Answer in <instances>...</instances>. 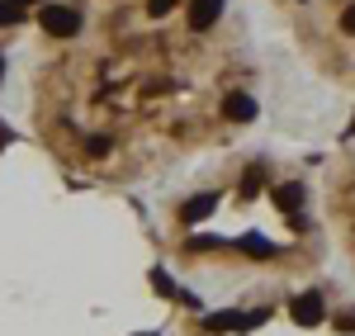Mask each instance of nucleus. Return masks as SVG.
<instances>
[{
  "label": "nucleus",
  "instance_id": "nucleus-12",
  "mask_svg": "<svg viewBox=\"0 0 355 336\" xmlns=\"http://www.w3.org/2000/svg\"><path fill=\"white\" fill-rule=\"evenodd\" d=\"M175 10V0H152V15H171Z\"/></svg>",
  "mask_w": 355,
  "mask_h": 336
},
{
  "label": "nucleus",
  "instance_id": "nucleus-3",
  "mask_svg": "<svg viewBox=\"0 0 355 336\" xmlns=\"http://www.w3.org/2000/svg\"><path fill=\"white\" fill-rule=\"evenodd\" d=\"M218 15H223V0H194L190 5V24L194 28H209Z\"/></svg>",
  "mask_w": 355,
  "mask_h": 336
},
{
  "label": "nucleus",
  "instance_id": "nucleus-15",
  "mask_svg": "<svg viewBox=\"0 0 355 336\" xmlns=\"http://www.w3.org/2000/svg\"><path fill=\"white\" fill-rule=\"evenodd\" d=\"M0 71H5V62H0Z\"/></svg>",
  "mask_w": 355,
  "mask_h": 336
},
{
  "label": "nucleus",
  "instance_id": "nucleus-6",
  "mask_svg": "<svg viewBox=\"0 0 355 336\" xmlns=\"http://www.w3.org/2000/svg\"><path fill=\"white\" fill-rule=\"evenodd\" d=\"M209 213H214V195L190 199V204H185V223H199V218H209Z\"/></svg>",
  "mask_w": 355,
  "mask_h": 336
},
{
  "label": "nucleus",
  "instance_id": "nucleus-5",
  "mask_svg": "<svg viewBox=\"0 0 355 336\" xmlns=\"http://www.w3.org/2000/svg\"><path fill=\"white\" fill-rule=\"evenodd\" d=\"M223 109H227V118H237V123H251V118H256V100H251V95H232Z\"/></svg>",
  "mask_w": 355,
  "mask_h": 336
},
{
  "label": "nucleus",
  "instance_id": "nucleus-2",
  "mask_svg": "<svg viewBox=\"0 0 355 336\" xmlns=\"http://www.w3.org/2000/svg\"><path fill=\"white\" fill-rule=\"evenodd\" d=\"M322 299H318V294H303V299H294V308H289V317H294V322H299V327H318V322H322Z\"/></svg>",
  "mask_w": 355,
  "mask_h": 336
},
{
  "label": "nucleus",
  "instance_id": "nucleus-1",
  "mask_svg": "<svg viewBox=\"0 0 355 336\" xmlns=\"http://www.w3.org/2000/svg\"><path fill=\"white\" fill-rule=\"evenodd\" d=\"M38 24L48 28L53 38H76V33H81V15H76L71 5H43Z\"/></svg>",
  "mask_w": 355,
  "mask_h": 336
},
{
  "label": "nucleus",
  "instance_id": "nucleus-11",
  "mask_svg": "<svg viewBox=\"0 0 355 336\" xmlns=\"http://www.w3.org/2000/svg\"><path fill=\"white\" fill-rule=\"evenodd\" d=\"M85 147H90V157H105V152H110V138H90Z\"/></svg>",
  "mask_w": 355,
  "mask_h": 336
},
{
  "label": "nucleus",
  "instance_id": "nucleus-16",
  "mask_svg": "<svg viewBox=\"0 0 355 336\" xmlns=\"http://www.w3.org/2000/svg\"><path fill=\"white\" fill-rule=\"evenodd\" d=\"M351 128H355V123H351Z\"/></svg>",
  "mask_w": 355,
  "mask_h": 336
},
{
  "label": "nucleus",
  "instance_id": "nucleus-4",
  "mask_svg": "<svg viewBox=\"0 0 355 336\" xmlns=\"http://www.w3.org/2000/svg\"><path fill=\"white\" fill-rule=\"evenodd\" d=\"M275 209L299 213V209H303V185H279V190H275Z\"/></svg>",
  "mask_w": 355,
  "mask_h": 336
},
{
  "label": "nucleus",
  "instance_id": "nucleus-9",
  "mask_svg": "<svg viewBox=\"0 0 355 336\" xmlns=\"http://www.w3.org/2000/svg\"><path fill=\"white\" fill-rule=\"evenodd\" d=\"M242 195L251 199V195H261V170H251V175H246V185H242Z\"/></svg>",
  "mask_w": 355,
  "mask_h": 336
},
{
  "label": "nucleus",
  "instance_id": "nucleus-13",
  "mask_svg": "<svg viewBox=\"0 0 355 336\" xmlns=\"http://www.w3.org/2000/svg\"><path fill=\"white\" fill-rule=\"evenodd\" d=\"M341 28H346V33H355V5L346 10V15H341Z\"/></svg>",
  "mask_w": 355,
  "mask_h": 336
},
{
  "label": "nucleus",
  "instance_id": "nucleus-7",
  "mask_svg": "<svg viewBox=\"0 0 355 336\" xmlns=\"http://www.w3.org/2000/svg\"><path fill=\"white\" fill-rule=\"evenodd\" d=\"M232 327H246V317H237V312H214L209 317V332H232Z\"/></svg>",
  "mask_w": 355,
  "mask_h": 336
},
{
  "label": "nucleus",
  "instance_id": "nucleus-14",
  "mask_svg": "<svg viewBox=\"0 0 355 336\" xmlns=\"http://www.w3.org/2000/svg\"><path fill=\"white\" fill-rule=\"evenodd\" d=\"M15 5H28V0H15Z\"/></svg>",
  "mask_w": 355,
  "mask_h": 336
},
{
  "label": "nucleus",
  "instance_id": "nucleus-8",
  "mask_svg": "<svg viewBox=\"0 0 355 336\" xmlns=\"http://www.w3.org/2000/svg\"><path fill=\"white\" fill-rule=\"evenodd\" d=\"M242 251H251V256H270L275 247L266 242V237H246V242H242Z\"/></svg>",
  "mask_w": 355,
  "mask_h": 336
},
{
  "label": "nucleus",
  "instance_id": "nucleus-10",
  "mask_svg": "<svg viewBox=\"0 0 355 336\" xmlns=\"http://www.w3.org/2000/svg\"><path fill=\"white\" fill-rule=\"evenodd\" d=\"M15 19H19V5L5 0V5H0V24H15Z\"/></svg>",
  "mask_w": 355,
  "mask_h": 336
}]
</instances>
